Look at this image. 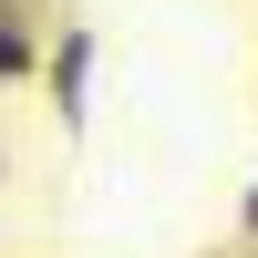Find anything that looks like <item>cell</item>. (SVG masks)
<instances>
[{
	"label": "cell",
	"mask_w": 258,
	"mask_h": 258,
	"mask_svg": "<svg viewBox=\"0 0 258 258\" xmlns=\"http://www.w3.org/2000/svg\"><path fill=\"white\" fill-rule=\"evenodd\" d=\"M83 73H93V31H62L52 52H41V83H52V114L83 124Z\"/></svg>",
	"instance_id": "obj_1"
},
{
	"label": "cell",
	"mask_w": 258,
	"mask_h": 258,
	"mask_svg": "<svg viewBox=\"0 0 258 258\" xmlns=\"http://www.w3.org/2000/svg\"><path fill=\"white\" fill-rule=\"evenodd\" d=\"M238 248H258V186H248V207H238Z\"/></svg>",
	"instance_id": "obj_2"
}]
</instances>
